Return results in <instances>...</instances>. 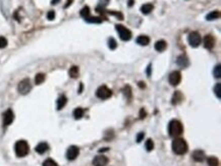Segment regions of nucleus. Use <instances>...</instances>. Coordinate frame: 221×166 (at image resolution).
I'll list each match as a JSON object with an SVG mask.
<instances>
[{"label": "nucleus", "instance_id": "nucleus-4", "mask_svg": "<svg viewBox=\"0 0 221 166\" xmlns=\"http://www.w3.org/2000/svg\"><path fill=\"white\" fill-rule=\"evenodd\" d=\"M115 29L116 31L118 32V35L120 39H121L122 41H129L131 40L132 38V32L129 31V29H126L125 26L122 25H116L115 26Z\"/></svg>", "mask_w": 221, "mask_h": 166}, {"label": "nucleus", "instance_id": "nucleus-15", "mask_svg": "<svg viewBox=\"0 0 221 166\" xmlns=\"http://www.w3.org/2000/svg\"><path fill=\"white\" fill-rule=\"evenodd\" d=\"M136 41H137V43L139 45H141V46H147V45L150 43V38L148 37V36L141 35L137 38V40Z\"/></svg>", "mask_w": 221, "mask_h": 166}, {"label": "nucleus", "instance_id": "nucleus-39", "mask_svg": "<svg viewBox=\"0 0 221 166\" xmlns=\"http://www.w3.org/2000/svg\"><path fill=\"white\" fill-rule=\"evenodd\" d=\"M146 111H145V109H141L140 110V118L142 119V118H145V117H146Z\"/></svg>", "mask_w": 221, "mask_h": 166}, {"label": "nucleus", "instance_id": "nucleus-16", "mask_svg": "<svg viewBox=\"0 0 221 166\" xmlns=\"http://www.w3.org/2000/svg\"><path fill=\"white\" fill-rule=\"evenodd\" d=\"M48 149H49V146H48L47 143H40L37 145V147H36V152L38 154H44L45 152H47Z\"/></svg>", "mask_w": 221, "mask_h": 166}, {"label": "nucleus", "instance_id": "nucleus-32", "mask_svg": "<svg viewBox=\"0 0 221 166\" xmlns=\"http://www.w3.org/2000/svg\"><path fill=\"white\" fill-rule=\"evenodd\" d=\"M123 92H125V95L126 96V98L129 99L132 98V89L129 86H125V89H123Z\"/></svg>", "mask_w": 221, "mask_h": 166}, {"label": "nucleus", "instance_id": "nucleus-44", "mask_svg": "<svg viewBox=\"0 0 221 166\" xmlns=\"http://www.w3.org/2000/svg\"><path fill=\"white\" fill-rule=\"evenodd\" d=\"M82 90H83V84L81 83V85H80V90H78V93H82Z\"/></svg>", "mask_w": 221, "mask_h": 166}, {"label": "nucleus", "instance_id": "nucleus-31", "mask_svg": "<svg viewBox=\"0 0 221 166\" xmlns=\"http://www.w3.org/2000/svg\"><path fill=\"white\" fill-rule=\"evenodd\" d=\"M43 166H58V164L52 159H47L43 162Z\"/></svg>", "mask_w": 221, "mask_h": 166}, {"label": "nucleus", "instance_id": "nucleus-5", "mask_svg": "<svg viewBox=\"0 0 221 166\" xmlns=\"http://www.w3.org/2000/svg\"><path fill=\"white\" fill-rule=\"evenodd\" d=\"M187 41H189L190 45L194 48L198 47L202 42V38L201 35L199 34L198 32H192L189 34V37H187Z\"/></svg>", "mask_w": 221, "mask_h": 166}, {"label": "nucleus", "instance_id": "nucleus-24", "mask_svg": "<svg viewBox=\"0 0 221 166\" xmlns=\"http://www.w3.org/2000/svg\"><path fill=\"white\" fill-rule=\"evenodd\" d=\"M84 113H85V111L83 108H81V107L75 108L74 110V117L75 119H81L82 117L84 116Z\"/></svg>", "mask_w": 221, "mask_h": 166}, {"label": "nucleus", "instance_id": "nucleus-25", "mask_svg": "<svg viewBox=\"0 0 221 166\" xmlns=\"http://www.w3.org/2000/svg\"><path fill=\"white\" fill-rule=\"evenodd\" d=\"M80 14H81L82 17H84V19H87V17H89V16H90V7H89V6L83 7V8H82Z\"/></svg>", "mask_w": 221, "mask_h": 166}, {"label": "nucleus", "instance_id": "nucleus-18", "mask_svg": "<svg viewBox=\"0 0 221 166\" xmlns=\"http://www.w3.org/2000/svg\"><path fill=\"white\" fill-rule=\"evenodd\" d=\"M176 63L180 66V67H187V66L190 64V61H189V59H187V56L180 55V56L177 58Z\"/></svg>", "mask_w": 221, "mask_h": 166}, {"label": "nucleus", "instance_id": "nucleus-21", "mask_svg": "<svg viewBox=\"0 0 221 166\" xmlns=\"http://www.w3.org/2000/svg\"><path fill=\"white\" fill-rule=\"evenodd\" d=\"M220 17V13L218 10H214V11H211L210 13H208L207 16H206V20H217Z\"/></svg>", "mask_w": 221, "mask_h": 166}, {"label": "nucleus", "instance_id": "nucleus-2", "mask_svg": "<svg viewBox=\"0 0 221 166\" xmlns=\"http://www.w3.org/2000/svg\"><path fill=\"white\" fill-rule=\"evenodd\" d=\"M183 126L181 125L180 121H178L176 119H173L169 122L168 125V132L172 138H177L183 134Z\"/></svg>", "mask_w": 221, "mask_h": 166}, {"label": "nucleus", "instance_id": "nucleus-41", "mask_svg": "<svg viewBox=\"0 0 221 166\" xmlns=\"http://www.w3.org/2000/svg\"><path fill=\"white\" fill-rule=\"evenodd\" d=\"M59 1H60V0H51V4H52V5H55V4L58 3Z\"/></svg>", "mask_w": 221, "mask_h": 166}, {"label": "nucleus", "instance_id": "nucleus-30", "mask_svg": "<svg viewBox=\"0 0 221 166\" xmlns=\"http://www.w3.org/2000/svg\"><path fill=\"white\" fill-rule=\"evenodd\" d=\"M214 92H215V95L220 99L221 98V84L220 83L216 84V86H215V88H214Z\"/></svg>", "mask_w": 221, "mask_h": 166}, {"label": "nucleus", "instance_id": "nucleus-35", "mask_svg": "<svg viewBox=\"0 0 221 166\" xmlns=\"http://www.w3.org/2000/svg\"><path fill=\"white\" fill-rule=\"evenodd\" d=\"M109 14L111 16H115L118 20H123V14L121 13H117V11H108Z\"/></svg>", "mask_w": 221, "mask_h": 166}, {"label": "nucleus", "instance_id": "nucleus-3", "mask_svg": "<svg viewBox=\"0 0 221 166\" xmlns=\"http://www.w3.org/2000/svg\"><path fill=\"white\" fill-rule=\"evenodd\" d=\"M14 151H16V154L17 157H25L29 154V151H30L29 144L24 140L17 141L16 143V146H14Z\"/></svg>", "mask_w": 221, "mask_h": 166}, {"label": "nucleus", "instance_id": "nucleus-43", "mask_svg": "<svg viewBox=\"0 0 221 166\" xmlns=\"http://www.w3.org/2000/svg\"><path fill=\"white\" fill-rule=\"evenodd\" d=\"M139 86H140V88H145V83L144 81H140V83H139Z\"/></svg>", "mask_w": 221, "mask_h": 166}, {"label": "nucleus", "instance_id": "nucleus-36", "mask_svg": "<svg viewBox=\"0 0 221 166\" xmlns=\"http://www.w3.org/2000/svg\"><path fill=\"white\" fill-rule=\"evenodd\" d=\"M47 19L49 20H53L54 19H55V13H54L53 10L48 11V13H47Z\"/></svg>", "mask_w": 221, "mask_h": 166}, {"label": "nucleus", "instance_id": "nucleus-27", "mask_svg": "<svg viewBox=\"0 0 221 166\" xmlns=\"http://www.w3.org/2000/svg\"><path fill=\"white\" fill-rule=\"evenodd\" d=\"M45 81V74H38L35 78V83L36 85H41L42 83Z\"/></svg>", "mask_w": 221, "mask_h": 166}, {"label": "nucleus", "instance_id": "nucleus-42", "mask_svg": "<svg viewBox=\"0 0 221 166\" xmlns=\"http://www.w3.org/2000/svg\"><path fill=\"white\" fill-rule=\"evenodd\" d=\"M135 3V0H129V6H132Z\"/></svg>", "mask_w": 221, "mask_h": 166}, {"label": "nucleus", "instance_id": "nucleus-10", "mask_svg": "<svg viewBox=\"0 0 221 166\" xmlns=\"http://www.w3.org/2000/svg\"><path fill=\"white\" fill-rule=\"evenodd\" d=\"M14 119V114L13 111L11 109H7L5 112L3 113V125L4 126H7L13 123Z\"/></svg>", "mask_w": 221, "mask_h": 166}, {"label": "nucleus", "instance_id": "nucleus-14", "mask_svg": "<svg viewBox=\"0 0 221 166\" xmlns=\"http://www.w3.org/2000/svg\"><path fill=\"white\" fill-rule=\"evenodd\" d=\"M183 100V95L181 94L180 91H176L173 94V97L171 99V103L173 105H177V104L181 103Z\"/></svg>", "mask_w": 221, "mask_h": 166}, {"label": "nucleus", "instance_id": "nucleus-38", "mask_svg": "<svg viewBox=\"0 0 221 166\" xmlns=\"http://www.w3.org/2000/svg\"><path fill=\"white\" fill-rule=\"evenodd\" d=\"M151 74H152V65L149 64L147 67V75L148 77H151Z\"/></svg>", "mask_w": 221, "mask_h": 166}, {"label": "nucleus", "instance_id": "nucleus-33", "mask_svg": "<svg viewBox=\"0 0 221 166\" xmlns=\"http://www.w3.org/2000/svg\"><path fill=\"white\" fill-rule=\"evenodd\" d=\"M214 77L217 78H220V77H221V67L219 64L217 66H215V68H214Z\"/></svg>", "mask_w": 221, "mask_h": 166}, {"label": "nucleus", "instance_id": "nucleus-20", "mask_svg": "<svg viewBox=\"0 0 221 166\" xmlns=\"http://www.w3.org/2000/svg\"><path fill=\"white\" fill-rule=\"evenodd\" d=\"M66 102H67V98L65 97V96H60L58 98V100H57V109L58 110H61L63 107L65 106Z\"/></svg>", "mask_w": 221, "mask_h": 166}, {"label": "nucleus", "instance_id": "nucleus-40", "mask_svg": "<svg viewBox=\"0 0 221 166\" xmlns=\"http://www.w3.org/2000/svg\"><path fill=\"white\" fill-rule=\"evenodd\" d=\"M72 3V0H67V3H66L65 5H64V8H66V7H68L69 5H71Z\"/></svg>", "mask_w": 221, "mask_h": 166}, {"label": "nucleus", "instance_id": "nucleus-29", "mask_svg": "<svg viewBox=\"0 0 221 166\" xmlns=\"http://www.w3.org/2000/svg\"><path fill=\"white\" fill-rule=\"evenodd\" d=\"M108 47L110 48L111 50L116 49L117 43H116V40H115V39H114V38H109V40H108Z\"/></svg>", "mask_w": 221, "mask_h": 166}, {"label": "nucleus", "instance_id": "nucleus-8", "mask_svg": "<svg viewBox=\"0 0 221 166\" xmlns=\"http://www.w3.org/2000/svg\"><path fill=\"white\" fill-rule=\"evenodd\" d=\"M168 81H169V84H170L171 86H177L181 81V74L177 70L172 71L171 74H169Z\"/></svg>", "mask_w": 221, "mask_h": 166}, {"label": "nucleus", "instance_id": "nucleus-1", "mask_svg": "<svg viewBox=\"0 0 221 166\" xmlns=\"http://www.w3.org/2000/svg\"><path fill=\"white\" fill-rule=\"evenodd\" d=\"M171 148L176 155H184L189 149L187 142L181 138H174V140L172 141Z\"/></svg>", "mask_w": 221, "mask_h": 166}, {"label": "nucleus", "instance_id": "nucleus-37", "mask_svg": "<svg viewBox=\"0 0 221 166\" xmlns=\"http://www.w3.org/2000/svg\"><path fill=\"white\" fill-rule=\"evenodd\" d=\"M144 138H145V134H144V132H140V134L138 135V137H137V142H138V143H141V142L143 141Z\"/></svg>", "mask_w": 221, "mask_h": 166}, {"label": "nucleus", "instance_id": "nucleus-9", "mask_svg": "<svg viewBox=\"0 0 221 166\" xmlns=\"http://www.w3.org/2000/svg\"><path fill=\"white\" fill-rule=\"evenodd\" d=\"M78 154H80V149L77 146H71L67 149V152H66V158L72 161L78 156Z\"/></svg>", "mask_w": 221, "mask_h": 166}, {"label": "nucleus", "instance_id": "nucleus-6", "mask_svg": "<svg viewBox=\"0 0 221 166\" xmlns=\"http://www.w3.org/2000/svg\"><path fill=\"white\" fill-rule=\"evenodd\" d=\"M31 89H32V85L29 78H24L23 81H20L19 84V87H17L19 92L23 95L28 94V93L31 91Z\"/></svg>", "mask_w": 221, "mask_h": 166}, {"label": "nucleus", "instance_id": "nucleus-22", "mask_svg": "<svg viewBox=\"0 0 221 166\" xmlns=\"http://www.w3.org/2000/svg\"><path fill=\"white\" fill-rule=\"evenodd\" d=\"M85 20L90 23H101L103 22L101 16H89L87 19H85Z\"/></svg>", "mask_w": 221, "mask_h": 166}, {"label": "nucleus", "instance_id": "nucleus-12", "mask_svg": "<svg viewBox=\"0 0 221 166\" xmlns=\"http://www.w3.org/2000/svg\"><path fill=\"white\" fill-rule=\"evenodd\" d=\"M203 43H204L205 48H207V49H212L215 45V38L211 35H207V36H205L204 40H203Z\"/></svg>", "mask_w": 221, "mask_h": 166}, {"label": "nucleus", "instance_id": "nucleus-23", "mask_svg": "<svg viewBox=\"0 0 221 166\" xmlns=\"http://www.w3.org/2000/svg\"><path fill=\"white\" fill-rule=\"evenodd\" d=\"M69 75H71V78H77L78 77V74H80V69H78V66H71V69H69L68 71Z\"/></svg>", "mask_w": 221, "mask_h": 166}, {"label": "nucleus", "instance_id": "nucleus-34", "mask_svg": "<svg viewBox=\"0 0 221 166\" xmlns=\"http://www.w3.org/2000/svg\"><path fill=\"white\" fill-rule=\"evenodd\" d=\"M7 46V40L4 37H0V49H3Z\"/></svg>", "mask_w": 221, "mask_h": 166}, {"label": "nucleus", "instance_id": "nucleus-17", "mask_svg": "<svg viewBox=\"0 0 221 166\" xmlns=\"http://www.w3.org/2000/svg\"><path fill=\"white\" fill-rule=\"evenodd\" d=\"M166 47H167V43H166L164 40L157 41L156 43H155V46H154L155 50L159 51V52H163V51L166 49Z\"/></svg>", "mask_w": 221, "mask_h": 166}, {"label": "nucleus", "instance_id": "nucleus-13", "mask_svg": "<svg viewBox=\"0 0 221 166\" xmlns=\"http://www.w3.org/2000/svg\"><path fill=\"white\" fill-rule=\"evenodd\" d=\"M193 159L197 162H203L205 160V153L202 150H196L193 152Z\"/></svg>", "mask_w": 221, "mask_h": 166}, {"label": "nucleus", "instance_id": "nucleus-11", "mask_svg": "<svg viewBox=\"0 0 221 166\" xmlns=\"http://www.w3.org/2000/svg\"><path fill=\"white\" fill-rule=\"evenodd\" d=\"M108 164V158L104 155H98L93 159L94 166H106Z\"/></svg>", "mask_w": 221, "mask_h": 166}, {"label": "nucleus", "instance_id": "nucleus-19", "mask_svg": "<svg viewBox=\"0 0 221 166\" xmlns=\"http://www.w3.org/2000/svg\"><path fill=\"white\" fill-rule=\"evenodd\" d=\"M153 9H154V5L151 4V3L143 4V5L141 6V11H142V13H143L144 14H149Z\"/></svg>", "mask_w": 221, "mask_h": 166}, {"label": "nucleus", "instance_id": "nucleus-28", "mask_svg": "<svg viewBox=\"0 0 221 166\" xmlns=\"http://www.w3.org/2000/svg\"><path fill=\"white\" fill-rule=\"evenodd\" d=\"M145 148H146V150L148 152H151L153 149H154V142L149 139V140L146 141V144H145Z\"/></svg>", "mask_w": 221, "mask_h": 166}, {"label": "nucleus", "instance_id": "nucleus-7", "mask_svg": "<svg viewBox=\"0 0 221 166\" xmlns=\"http://www.w3.org/2000/svg\"><path fill=\"white\" fill-rule=\"evenodd\" d=\"M96 95L98 98L102 99V100H105V99H108L112 96V91L109 88H107L106 86H101L97 90Z\"/></svg>", "mask_w": 221, "mask_h": 166}, {"label": "nucleus", "instance_id": "nucleus-26", "mask_svg": "<svg viewBox=\"0 0 221 166\" xmlns=\"http://www.w3.org/2000/svg\"><path fill=\"white\" fill-rule=\"evenodd\" d=\"M207 162H208L209 166H218V164H219L218 159L216 158V157H213V156L209 157V158L207 159Z\"/></svg>", "mask_w": 221, "mask_h": 166}]
</instances>
